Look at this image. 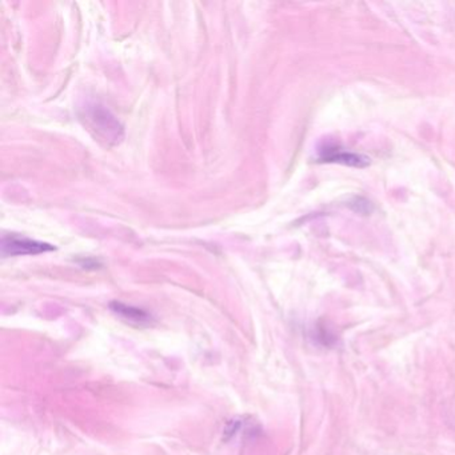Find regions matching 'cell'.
Instances as JSON below:
<instances>
[{
	"label": "cell",
	"mask_w": 455,
	"mask_h": 455,
	"mask_svg": "<svg viewBox=\"0 0 455 455\" xmlns=\"http://www.w3.org/2000/svg\"><path fill=\"white\" fill-rule=\"evenodd\" d=\"M84 118L89 126L97 132L98 137L102 138L106 142L118 143L124 138V129L121 124L103 106H87L84 110Z\"/></svg>",
	"instance_id": "obj_1"
},
{
	"label": "cell",
	"mask_w": 455,
	"mask_h": 455,
	"mask_svg": "<svg viewBox=\"0 0 455 455\" xmlns=\"http://www.w3.org/2000/svg\"><path fill=\"white\" fill-rule=\"evenodd\" d=\"M55 247L44 242L34 241L23 236L10 235L2 239V252L9 257L18 255H36L42 252L52 251Z\"/></svg>",
	"instance_id": "obj_2"
},
{
	"label": "cell",
	"mask_w": 455,
	"mask_h": 455,
	"mask_svg": "<svg viewBox=\"0 0 455 455\" xmlns=\"http://www.w3.org/2000/svg\"><path fill=\"white\" fill-rule=\"evenodd\" d=\"M111 310L118 315L124 316L127 321L137 322V323H146L150 319V315L146 311L121 302L111 303Z\"/></svg>",
	"instance_id": "obj_3"
},
{
	"label": "cell",
	"mask_w": 455,
	"mask_h": 455,
	"mask_svg": "<svg viewBox=\"0 0 455 455\" xmlns=\"http://www.w3.org/2000/svg\"><path fill=\"white\" fill-rule=\"evenodd\" d=\"M322 159L327 162H339V164L355 167H364L369 164V159L363 158V156L351 153H335L334 150L326 151V154L322 156Z\"/></svg>",
	"instance_id": "obj_4"
}]
</instances>
